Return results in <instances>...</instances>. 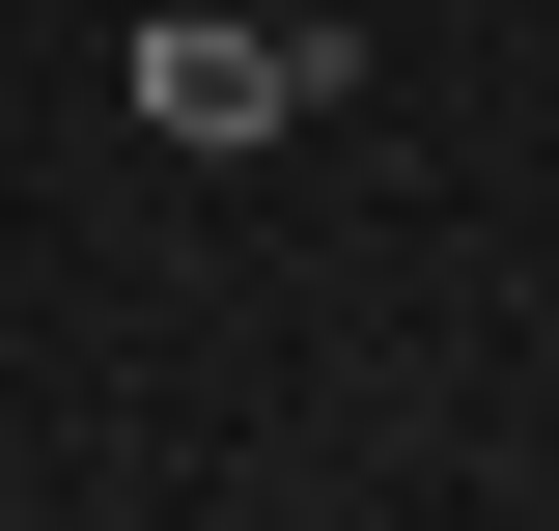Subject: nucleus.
Wrapping results in <instances>:
<instances>
[{
	"label": "nucleus",
	"instance_id": "nucleus-1",
	"mask_svg": "<svg viewBox=\"0 0 559 531\" xmlns=\"http://www.w3.org/2000/svg\"><path fill=\"white\" fill-rule=\"evenodd\" d=\"M140 140H197V168H252V140H308L364 84V28H308V0H140Z\"/></svg>",
	"mask_w": 559,
	"mask_h": 531
}]
</instances>
